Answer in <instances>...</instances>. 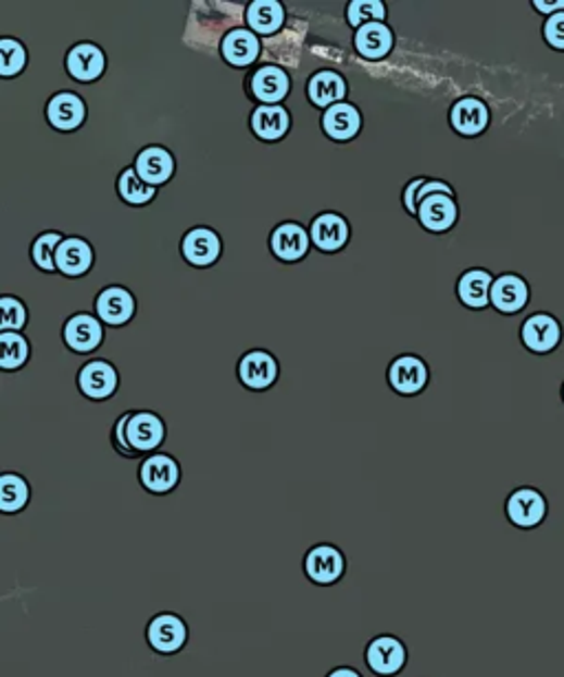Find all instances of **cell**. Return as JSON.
Listing matches in <instances>:
<instances>
[{"instance_id":"15","label":"cell","mask_w":564,"mask_h":677,"mask_svg":"<svg viewBox=\"0 0 564 677\" xmlns=\"http://www.w3.org/2000/svg\"><path fill=\"white\" fill-rule=\"evenodd\" d=\"M419 221L430 233H446L459 218V205L452 195H433L419 203Z\"/></svg>"},{"instance_id":"12","label":"cell","mask_w":564,"mask_h":677,"mask_svg":"<svg viewBox=\"0 0 564 677\" xmlns=\"http://www.w3.org/2000/svg\"><path fill=\"white\" fill-rule=\"evenodd\" d=\"M135 171L148 186L166 184L175 173V160L166 148L161 146H148L135 160Z\"/></svg>"},{"instance_id":"43","label":"cell","mask_w":564,"mask_h":677,"mask_svg":"<svg viewBox=\"0 0 564 677\" xmlns=\"http://www.w3.org/2000/svg\"><path fill=\"white\" fill-rule=\"evenodd\" d=\"M562 400H564V387H562Z\"/></svg>"},{"instance_id":"17","label":"cell","mask_w":564,"mask_h":677,"mask_svg":"<svg viewBox=\"0 0 564 677\" xmlns=\"http://www.w3.org/2000/svg\"><path fill=\"white\" fill-rule=\"evenodd\" d=\"M494 276L488 269H467L456 285L459 300L469 310H486L492 300Z\"/></svg>"},{"instance_id":"23","label":"cell","mask_w":564,"mask_h":677,"mask_svg":"<svg viewBox=\"0 0 564 677\" xmlns=\"http://www.w3.org/2000/svg\"><path fill=\"white\" fill-rule=\"evenodd\" d=\"M64 340L73 351L89 353L102 342V325L89 314H77L66 323Z\"/></svg>"},{"instance_id":"2","label":"cell","mask_w":564,"mask_h":677,"mask_svg":"<svg viewBox=\"0 0 564 677\" xmlns=\"http://www.w3.org/2000/svg\"><path fill=\"white\" fill-rule=\"evenodd\" d=\"M349 572V559L344 550L336 543L322 541L313 543L302 556V574L304 578L319 589H329L342 582Z\"/></svg>"},{"instance_id":"30","label":"cell","mask_w":564,"mask_h":677,"mask_svg":"<svg viewBox=\"0 0 564 677\" xmlns=\"http://www.w3.org/2000/svg\"><path fill=\"white\" fill-rule=\"evenodd\" d=\"M252 130L265 141H276L285 137V133L289 130L287 109L278 104H261L252 113Z\"/></svg>"},{"instance_id":"39","label":"cell","mask_w":564,"mask_h":677,"mask_svg":"<svg viewBox=\"0 0 564 677\" xmlns=\"http://www.w3.org/2000/svg\"><path fill=\"white\" fill-rule=\"evenodd\" d=\"M128 417H130V413H124V417L117 419L115 430H113V446H115L117 453L124 455L126 460H135L137 455L133 453L130 446H128V439H126V424H128Z\"/></svg>"},{"instance_id":"3","label":"cell","mask_w":564,"mask_h":677,"mask_svg":"<svg viewBox=\"0 0 564 677\" xmlns=\"http://www.w3.org/2000/svg\"><path fill=\"white\" fill-rule=\"evenodd\" d=\"M409 662V644L394 634H377L364 647V664L373 677H399Z\"/></svg>"},{"instance_id":"35","label":"cell","mask_w":564,"mask_h":677,"mask_svg":"<svg viewBox=\"0 0 564 677\" xmlns=\"http://www.w3.org/2000/svg\"><path fill=\"white\" fill-rule=\"evenodd\" d=\"M62 235L60 233H47L42 237H38L32 246V259L34 263L42 269V272H53L58 269L55 265V252H58V246L62 243Z\"/></svg>"},{"instance_id":"22","label":"cell","mask_w":564,"mask_h":677,"mask_svg":"<svg viewBox=\"0 0 564 677\" xmlns=\"http://www.w3.org/2000/svg\"><path fill=\"white\" fill-rule=\"evenodd\" d=\"M309 100L319 109H331L347 96V83L336 71H319L309 80Z\"/></svg>"},{"instance_id":"38","label":"cell","mask_w":564,"mask_h":677,"mask_svg":"<svg viewBox=\"0 0 564 677\" xmlns=\"http://www.w3.org/2000/svg\"><path fill=\"white\" fill-rule=\"evenodd\" d=\"M542 34H544V40L549 42V47L564 51V12L549 16Z\"/></svg>"},{"instance_id":"14","label":"cell","mask_w":564,"mask_h":677,"mask_svg":"<svg viewBox=\"0 0 564 677\" xmlns=\"http://www.w3.org/2000/svg\"><path fill=\"white\" fill-rule=\"evenodd\" d=\"M450 124L465 137L480 135L490 124V109L478 98H461L450 111Z\"/></svg>"},{"instance_id":"1","label":"cell","mask_w":564,"mask_h":677,"mask_svg":"<svg viewBox=\"0 0 564 677\" xmlns=\"http://www.w3.org/2000/svg\"><path fill=\"white\" fill-rule=\"evenodd\" d=\"M143 640L154 655L175 657L190 642V625L177 612H171V610L156 612L146 623Z\"/></svg>"},{"instance_id":"29","label":"cell","mask_w":564,"mask_h":677,"mask_svg":"<svg viewBox=\"0 0 564 677\" xmlns=\"http://www.w3.org/2000/svg\"><path fill=\"white\" fill-rule=\"evenodd\" d=\"M355 49L368 60H381L392 49V32L384 23H366L355 32Z\"/></svg>"},{"instance_id":"36","label":"cell","mask_w":564,"mask_h":677,"mask_svg":"<svg viewBox=\"0 0 564 677\" xmlns=\"http://www.w3.org/2000/svg\"><path fill=\"white\" fill-rule=\"evenodd\" d=\"M386 18V8L379 0H353L349 5V23L362 27L366 23H381Z\"/></svg>"},{"instance_id":"28","label":"cell","mask_w":564,"mask_h":677,"mask_svg":"<svg viewBox=\"0 0 564 677\" xmlns=\"http://www.w3.org/2000/svg\"><path fill=\"white\" fill-rule=\"evenodd\" d=\"M223 58L234 66H248L261 53V42L250 29H231L221 45Z\"/></svg>"},{"instance_id":"27","label":"cell","mask_w":564,"mask_h":677,"mask_svg":"<svg viewBox=\"0 0 564 677\" xmlns=\"http://www.w3.org/2000/svg\"><path fill=\"white\" fill-rule=\"evenodd\" d=\"M32 503V486L18 473L0 475V512L5 516H16Z\"/></svg>"},{"instance_id":"4","label":"cell","mask_w":564,"mask_h":677,"mask_svg":"<svg viewBox=\"0 0 564 677\" xmlns=\"http://www.w3.org/2000/svg\"><path fill=\"white\" fill-rule=\"evenodd\" d=\"M137 479L148 494L166 497L181 484V464L168 453H152L139 464Z\"/></svg>"},{"instance_id":"5","label":"cell","mask_w":564,"mask_h":677,"mask_svg":"<svg viewBox=\"0 0 564 677\" xmlns=\"http://www.w3.org/2000/svg\"><path fill=\"white\" fill-rule=\"evenodd\" d=\"M549 503L538 488L521 486L505 499V518L518 530H536L544 523Z\"/></svg>"},{"instance_id":"13","label":"cell","mask_w":564,"mask_h":677,"mask_svg":"<svg viewBox=\"0 0 564 677\" xmlns=\"http://www.w3.org/2000/svg\"><path fill=\"white\" fill-rule=\"evenodd\" d=\"M96 310L102 323L111 327H122L135 314V298L124 287H106L96 300Z\"/></svg>"},{"instance_id":"11","label":"cell","mask_w":564,"mask_h":677,"mask_svg":"<svg viewBox=\"0 0 564 677\" xmlns=\"http://www.w3.org/2000/svg\"><path fill=\"white\" fill-rule=\"evenodd\" d=\"M79 389L91 400H106L117 389V371L106 360H91L79 371Z\"/></svg>"},{"instance_id":"33","label":"cell","mask_w":564,"mask_h":677,"mask_svg":"<svg viewBox=\"0 0 564 677\" xmlns=\"http://www.w3.org/2000/svg\"><path fill=\"white\" fill-rule=\"evenodd\" d=\"M0 58H3L0 60V75H3V78H14V75H18L27 64V51L14 38L0 40Z\"/></svg>"},{"instance_id":"37","label":"cell","mask_w":564,"mask_h":677,"mask_svg":"<svg viewBox=\"0 0 564 677\" xmlns=\"http://www.w3.org/2000/svg\"><path fill=\"white\" fill-rule=\"evenodd\" d=\"M0 308H3V325H0V329L3 331H21L25 327L27 314H25V308L18 298L3 296L0 298Z\"/></svg>"},{"instance_id":"16","label":"cell","mask_w":564,"mask_h":677,"mask_svg":"<svg viewBox=\"0 0 564 677\" xmlns=\"http://www.w3.org/2000/svg\"><path fill=\"white\" fill-rule=\"evenodd\" d=\"M311 239L322 252H338L349 241V225L340 214H319L311 223Z\"/></svg>"},{"instance_id":"26","label":"cell","mask_w":564,"mask_h":677,"mask_svg":"<svg viewBox=\"0 0 564 677\" xmlns=\"http://www.w3.org/2000/svg\"><path fill=\"white\" fill-rule=\"evenodd\" d=\"M360 126H362L360 111L349 102L334 104L331 109H327L325 117H322V128H325V133L331 139H338V141L353 139L360 133Z\"/></svg>"},{"instance_id":"18","label":"cell","mask_w":564,"mask_h":677,"mask_svg":"<svg viewBox=\"0 0 564 677\" xmlns=\"http://www.w3.org/2000/svg\"><path fill=\"white\" fill-rule=\"evenodd\" d=\"M87 117L85 102L77 98V93L62 91L53 96L47 104V120L55 130H75Z\"/></svg>"},{"instance_id":"10","label":"cell","mask_w":564,"mask_h":677,"mask_svg":"<svg viewBox=\"0 0 564 677\" xmlns=\"http://www.w3.org/2000/svg\"><path fill=\"white\" fill-rule=\"evenodd\" d=\"M490 300L501 314H516L529 303V285L518 274H501L494 278Z\"/></svg>"},{"instance_id":"34","label":"cell","mask_w":564,"mask_h":677,"mask_svg":"<svg viewBox=\"0 0 564 677\" xmlns=\"http://www.w3.org/2000/svg\"><path fill=\"white\" fill-rule=\"evenodd\" d=\"M0 344H3V360H0V366H3L5 371H12L25 364L29 355V344L18 331L0 334Z\"/></svg>"},{"instance_id":"42","label":"cell","mask_w":564,"mask_h":677,"mask_svg":"<svg viewBox=\"0 0 564 677\" xmlns=\"http://www.w3.org/2000/svg\"><path fill=\"white\" fill-rule=\"evenodd\" d=\"M325 677H364L355 666H349V664H340V666H334L331 670H327Z\"/></svg>"},{"instance_id":"40","label":"cell","mask_w":564,"mask_h":677,"mask_svg":"<svg viewBox=\"0 0 564 677\" xmlns=\"http://www.w3.org/2000/svg\"><path fill=\"white\" fill-rule=\"evenodd\" d=\"M426 181H428V179H424V177L413 179V181L406 186V190H404V205H406V210H409L411 214H417V212H419V205H417V192L422 190V186H424Z\"/></svg>"},{"instance_id":"25","label":"cell","mask_w":564,"mask_h":677,"mask_svg":"<svg viewBox=\"0 0 564 677\" xmlns=\"http://www.w3.org/2000/svg\"><path fill=\"white\" fill-rule=\"evenodd\" d=\"M181 250H184V256L188 263H192L197 267H208L218 259L221 241H218L216 233H212L208 228H195L186 235Z\"/></svg>"},{"instance_id":"9","label":"cell","mask_w":564,"mask_h":677,"mask_svg":"<svg viewBox=\"0 0 564 677\" xmlns=\"http://www.w3.org/2000/svg\"><path fill=\"white\" fill-rule=\"evenodd\" d=\"M521 340L534 353H551L562 340V327L551 314H534L523 323Z\"/></svg>"},{"instance_id":"8","label":"cell","mask_w":564,"mask_h":677,"mask_svg":"<svg viewBox=\"0 0 564 677\" xmlns=\"http://www.w3.org/2000/svg\"><path fill=\"white\" fill-rule=\"evenodd\" d=\"M66 71L77 83H93L106 71V55L93 42H79L66 53Z\"/></svg>"},{"instance_id":"31","label":"cell","mask_w":564,"mask_h":677,"mask_svg":"<svg viewBox=\"0 0 564 677\" xmlns=\"http://www.w3.org/2000/svg\"><path fill=\"white\" fill-rule=\"evenodd\" d=\"M248 25L263 34V36H270V34H276L283 23H285V10L280 3H276V0H256V3H252L248 8Z\"/></svg>"},{"instance_id":"24","label":"cell","mask_w":564,"mask_h":677,"mask_svg":"<svg viewBox=\"0 0 564 677\" xmlns=\"http://www.w3.org/2000/svg\"><path fill=\"white\" fill-rule=\"evenodd\" d=\"M309 250V237L300 223H283L272 233V252L283 261H298Z\"/></svg>"},{"instance_id":"41","label":"cell","mask_w":564,"mask_h":677,"mask_svg":"<svg viewBox=\"0 0 564 677\" xmlns=\"http://www.w3.org/2000/svg\"><path fill=\"white\" fill-rule=\"evenodd\" d=\"M534 8H536V12H540V14L553 16V14L564 12V0H555V3H542V0H536Z\"/></svg>"},{"instance_id":"7","label":"cell","mask_w":564,"mask_h":677,"mask_svg":"<svg viewBox=\"0 0 564 677\" xmlns=\"http://www.w3.org/2000/svg\"><path fill=\"white\" fill-rule=\"evenodd\" d=\"M388 383L401 396H415L428 383V368L415 355H401L388 368Z\"/></svg>"},{"instance_id":"6","label":"cell","mask_w":564,"mask_h":677,"mask_svg":"<svg viewBox=\"0 0 564 677\" xmlns=\"http://www.w3.org/2000/svg\"><path fill=\"white\" fill-rule=\"evenodd\" d=\"M126 439L133 453L139 455H152L154 450L166 441V424L159 415L150 411H137L130 413L126 424Z\"/></svg>"},{"instance_id":"20","label":"cell","mask_w":564,"mask_h":677,"mask_svg":"<svg viewBox=\"0 0 564 677\" xmlns=\"http://www.w3.org/2000/svg\"><path fill=\"white\" fill-rule=\"evenodd\" d=\"M250 87L254 98L261 100L263 104H278L289 93V75L280 66L267 64L252 75Z\"/></svg>"},{"instance_id":"32","label":"cell","mask_w":564,"mask_h":677,"mask_svg":"<svg viewBox=\"0 0 564 677\" xmlns=\"http://www.w3.org/2000/svg\"><path fill=\"white\" fill-rule=\"evenodd\" d=\"M117 190H120L122 199L133 203V205H143V203H148L154 197V188L148 186L146 181H141V177L137 175L135 168H126L120 175Z\"/></svg>"},{"instance_id":"19","label":"cell","mask_w":564,"mask_h":677,"mask_svg":"<svg viewBox=\"0 0 564 677\" xmlns=\"http://www.w3.org/2000/svg\"><path fill=\"white\" fill-rule=\"evenodd\" d=\"M238 373L246 387L254 391H263L274 385L276 375H278V364L267 351H252L240 360Z\"/></svg>"},{"instance_id":"21","label":"cell","mask_w":564,"mask_h":677,"mask_svg":"<svg viewBox=\"0 0 564 677\" xmlns=\"http://www.w3.org/2000/svg\"><path fill=\"white\" fill-rule=\"evenodd\" d=\"M55 265L64 276H83L93 265V250L85 239L68 237L58 246Z\"/></svg>"}]
</instances>
